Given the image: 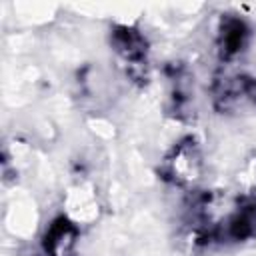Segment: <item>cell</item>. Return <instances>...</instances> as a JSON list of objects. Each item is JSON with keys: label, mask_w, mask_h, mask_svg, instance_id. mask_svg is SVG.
Wrapping results in <instances>:
<instances>
[{"label": "cell", "mask_w": 256, "mask_h": 256, "mask_svg": "<svg viewBox=\"0 0 256 256\" xmlns=\"http://www.w3.org/2000/svg\"><path fill=\"white\" fill-rule=\"evenodd\" d=\"M110 44L126 68L130 80L138 84L148 82V40L144 34L126 24H116L110 30Z\"/></svg>", "instance_id": "6da1fadb"}, {"label": "cell", "mask_w": 256, "mask_h": 256, "mask_svg": "<svg viewBox=\"0 0 256 256\" xmlns=\"http://www.w3.org/2000/svg\"><path fill=\"white\" fill-rule=\"evenodd\" d=\"M160 178L174 186H190L202 174V152L194 136L178 140L160 164Z\"/></svg>", "instance_id": "7a4b0ae2"}, {"label": "cell", "mask_w": 256, "mask_h": 256, "mask_svg": "<svg viewBox=\"0 0 256 256\" xmlns=\"http://www.w3.org/2000/svg\"><path fill=\"white\" fill-rule=\"evenodd\" d=\"M250 28L246 22L234 14H224L218 22V34H216V46L222 60H232L240 56L248 44Z\"/></svg>", "instance_id": "3957f363"}, {"label": "cell", "mask_w": 256, "mask_h": 256, "mask_svg": "<svg viewBox=\"0 0 256 256\" xmlns=\"http://www.w3.org/2000/svg\"><path fill=\"white\" fill-rule=\"evenodd\" d=\"M78 242V228L66 216H58L44 232L42 248L46 256H74Z\"/></svg>", "instance_id": "277c9868"}, {"label": "cell", "mask_w": 256, "mask_h": 256, "mask_svg": "<svg viewBox=\"0 0 256 256\" xmlns=\"http://www.w3.org/2000/svg\"><path fill=\"white\" fill-rule=\"evenodd\" d=\"M252 80L244 74H218L212 84V100L218 110H230L240 98L248 96Z\"/></svg>", "instance_id": "5b68a950"}, {"label": "cell", "mask_w": 256, "mask_h": 256, "mask_svg": "<svg viewBox=\"0 0 256 256\" xmlns=\"http://www.w3.org/2000/svg\"><path fill=\"white\" fill-rule=\"evenodd\" d=\"M224 236L234 242L256 236V196H246L240 202V206L226 220Z\"/></svg>", "instance_id": "8992f818"}, {"label": "cell", "mask_w": 256, "mask_h": 256, "mask_svg": "<svg viewBox=\"0 0 256 256\" xmlns=\"http://www.w3.org/2000/svg\"><path fill=\"white\" fill-rule=\"evenodd\" d=\"M248 96H250V100L256 104V80H252V84H250V88H248Z\"/></svg>", "instance_id": "52a82bcc"}]
</instances>
